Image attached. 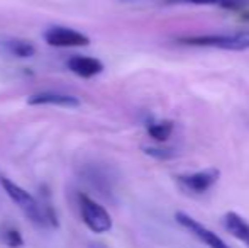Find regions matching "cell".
<instances>
[{"mask_svg":"<svg viewBox=\"0 0 249 248\" xmlns=\"http://www.w3.org/2000/svg\"><path fill=\"white\" fill-rule=\"evenodd\" d=\"M44 41L54 48H76L90 44V38L83 33L63 26H54L44 33Z\"/></svg>","mask_w":249,"mask_h":248,"instance_id":"5","label":"cell"},{"mask_svg":"<svg viewBox=\"0 0 249 248\" xmlns=\"http://www.w3.org/2000/svg\"><path fill=\"white\" fill-rule=\"evenodd\" d=\"M66 66L71 70L75 75L82 76V78H92V76L99 75L104 72V63L97 58L92 57H80L75 55L66 61Z\"/></svg>","mask_w":249,"mask_h":248,"instance_id":"8","label":"cell"},{"mask_svg":"<svg viewBox=\"0 0 249 248\" xmlns=\"http://www.w3.org/2000/svg\"><path fill=\"white\" fill-rule=\"evenodd\" d=\"M0 184H2L5 194L19 206V209L31 219V221L36 223V225H44V216H43V211H41V204L29 194V192L24 191L22 187L17 186L16 182H12V180L7 179V177H2Z\"/></svg>","mask_w":249,"mask_h":248,"instance_id":"2","label":"cell"},{"mask_svg":"<svg viewBox=\"0 0 249 248\" xmlns=\"http://www.w3.org/2000/svg\"><path fill=\"white\" fill-rule=\"evenodd\" d=\"M78 204H80L82 219L90 231L107 233L112 228V218L104 206H100L99 202H95L87 194L78 195Z\"/></svg>","mask_w":249,"mask_h":248,"instance_id":"3","label":"cell"},{"mask_svg":"<svg viewBox=\"0 0 249 248\" xmlns=\"http://www.w3.org/2000/svg\"><path fill=\"white\" fill-rule=\"evenodd\" d=\"M166 3H187V5H215L229 10H243L249 5V0H164Z\"/></svg>","mask_w":249,"mask_h":248,"instance_id":"10","label":"cell"},{"mask_svg":"<svg viewBox=\"0 0 249 248\" xmlns=\"http://www.w3.org/2000/svg\"><path fill=\"white\" fill-rule=\"evenodd\" d=\"M222 225L234 238L241 240L249 248V223L237 212H227L222 218Z\"/></svg>","mask_w":249,"mask_h":248,"instance_id":"9","label":"cell"},{"mask_svg":"<svg viewBox=\"0 0 249 248\" xmlns=\"http://www.w3.org/2000/svg\"><path fill=\"white\" fill-rule=\"evenodd\" d=\"M85 175H87V180H89L95 189H99L102 194H107V192L110 191V179H108V175L104 172V170L92 167V169L87 170Z\"/></svg>","mask_w":249,"mask_h":248,"instance_id":"12","label":"cell"},{"mask_svg":"<svg viewBox=\"0 0 249 248\" xmlns=\"http://www.w3.org/2000/svg\"><path fill=\"white\" fill-rule=\"evenodd\" d=\"M175 219H177L178 225L183 226L185 229H188L192 235L197 236L200 242H203L209 248H231L219 235H215L213 231H210L209 228H205L202 223H198L197 219L192 218V216L187 214V212L178 211L177 214H175Z\"/></svg>","mask_w":249,"mask_h":248,"instance_id":"4","label":"cell"},{"mask_svg":"<svg viewBox=\"0 0 249 248\" xmlns=\"http://www.w3.org/2000/svg\"><path fill=\"white\" fill-rule=\"evenodd\" d=\"M178 43L187 46L217 48L227 51H246L249 50V31H237L229 34H200V36H183Z\"/></svg>","mask_w":249,"mask_h":248,"instance_id":"1","label":"cell"},{"mask_svg":"<svg viewBox=\"0 0 249 248\" xmlns=\"http://www.w3.org/2000/svg\"><path fill=\"white\" fill-rule=\"evenodd\" d=\"M173 131V123L170 121H160V123H151L148 126V134L156 141H166Z\"/></svg>","mask_w":249,"mask_h":248,"instance_id":"13","label":"cell"},{"mask_svg":"<svg viewBox=\"0 0 249 248\" xmlns=\"http://www.w3.org/2000/svg\"><path fill=\"white\" fill-rule=\"evenodd\" d=\"M144 153L149 156H154V158H160V160H166V158H171L173 153L171 150H158V148H144Z\"/></svg>","mask_w":249,"mask_h":248,"instance_id":"15","label":"cell"},{"mask_svg":"<svg viewBox=\"0 0 249 248\" xmlns=\"http://www.w3.org/2000/svg\"><path fill=\"white\" fill-rule=\"evenodd\" d=\"M219 177L220 172L217 169H207L202 170V172L185 173V175L177 177V182L183 191L194 192V194H203V192L215 186Z\"/></svg>","mask_w":249,"mask_h":248,"instance_id":"6","label":"cell"},{"mask_svg":"<svg viewBox=\"0 0 249 248\" xmlns=\"http://www.w3.org/2000/svg\"><path fill=\"white\" fill-rule=\"evenodd\" d=\"M0 240L9 248H20L24 245V240H22V236H20V233L14 228H3L2 235H0Z\"/></svg>","mask_w":249,"mask_h":248,"instance_id":"14","label":"cell"},{"mask_svg":"<svg viewBox=\"0 0 249 248\" xmlns=\"http://www.w3.org/2000/svg\"><path fill=\"white\" fill-rule=\"evenodd\" d=\"M92 248H105V247L104 245H93Z\"/></svg>","mask_w":249,"mask_h":248,"instance_id":"16","label":"cell"},{"mask_svg":"<svg viewBox=\"0 0 249 248\" xmlns=\"http://www.w3.org/2000/svg\"><path fill=\"white\" fill-rule=\"evenodd\" d=\"M5 48L10 55H14L17 58H31L36 55L34 44L26 39H10L5 43Z\"/></svg>","mask_w":249,"mask_h":248,"instance_id":"11","label":"cell"},{"mask_svg":"<svg viewBox=\"0 0 249 248\" xmlns=\"http://www.w3.org/2000/svg\"><path fill=\"white\" fill-rule=\"evenodd\" d=\"M29 106H59V107H78L80 100L75 95L70 94H59V92H41L34 94L27 99Z\"/></svg>","mask_w":249,"mask_h":248,"instance_id":"7","label":"cell"}]
</instances>
